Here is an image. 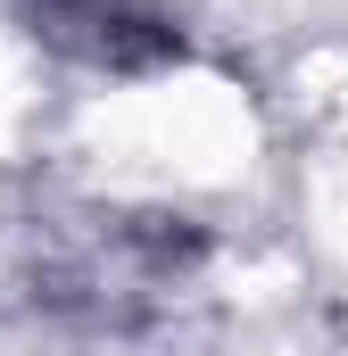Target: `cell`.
<instances>
[{
  "instance_id": "obj_1",
  "label": "cell",
  "mask_w": 348,
  "mask_h": 356,
  "mask_svg": "<svg viewBox=\"0 0 348 356\" xmlns=\"http://www.w3.org/2000/svg\"><path fill=\"white\" fill-rule=\"evenodd\" d=\"M191 266V241L174 224H125V216H100L84 232L58 241V257L33 266V298L50 307H75V315H100V323H125L141 307H158Z\"/></svg>"
},
{
  "instance_id": "obj_2",
  "label": "cell",
  "mask_w": 348,
  "mask_h": 356,
  "mask_svg": "<svg viewBox=\"0 0 348 356\" xmlns=\"http://www.w3.org/2000/svg\"><path fill=\"white\" fill-rule=\"evenodd\" d=\"M8 17L67 67L91 75H150L182 58V25L158 0H8Z\"/></svg>"
}]
</instances>
